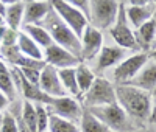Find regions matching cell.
Returning a JSON list of instances; mask_svg holds the SVG:
<instances>
[{
    "instance_id": "1",
    "label": "cell",
    "mask_w": 156,
    "mask_h": 132,
    "mask_svg": "<svg viewBox=\"0 0 156 132\" xmlns=\"http://www.w3.org/2000/svg\"><path fill=\"white\" fill-rule=\"evenodd\" d=\"M115 101L125 110L128 118L136 126H145L151 120L153 103L148 92H144L134 86H115Z\"/></svg>"
},
{
    "instance_id": "2",
    "label": "cell",
    "mask_w": 156,
    "mask_h": 132,
    "mask_svg": "<svg viewBox=\"0 0 156 132\" xmlns=\"http://www.w3.org/2000/svg\"><path fill=\"white\" fill-rule=\"evenodd\" d=\"M42 25L44 28L48 31L51 41L53 44L66 48L67 51L73 53V55L80 59V53H81V42H80V37H78L69 26L64 23L58 14L53 11V6H51V11L47 14V17L39 23Z\"/></svg>"
},
{
    "instance_id": "3",
    "label": "cell",
    "mask_w": 156,
    "mask_h": 132,
    "mask_svg": "<svg viewBox=\"0 0 156 132\" xmlns=\"http://www.w3.org/2000/svg\"><path fill=\"white\" fill-rule=\"evenodd\" d=\"M148 61V53L144 51H133L112 69L105 78H108L114 86H126L137 76V73L142 70V67Z\"/></svg>"
},
{
    "instance_id": "4",
    "label": "cell",
    "mask_w": 156,
    "mask_h": 132,
    "mask_svg": "<svg viewBox=\"0 0 156 132\" xmlns=\"http://www.w3.org/2000/svg\"><path fill=\"white\" fill-rule=\"evenodd\" d=\"M89 112L105 124L111 132H134L136 126L128 118L125 110L117 103L109 106H101V107L89 109Z\"/></svg>"
},
{
    "instance_id": "5",
    "label": "cell",
    "mask_w": 156,
    "mask_h": 132,
    "mask_svg": "<svg viewBox=\"0 0 156 132\" xmlns=\"http://www.w3.org/2000/svg\"><path fill=\"white\" fill-rule=\"evenodd\" d=\"M119 9L120 2H117V0H90L89 25L106 33L115 23Z\"/></svg>"
},
{
    "instance_id": "6",
    "label": "cell",
    "mask_w": 156,
    "mask_h": 132,
    "mask_svg": "<svg viewBox=\"0 0 156 132\" xmlns=\"http://www.w3.org/2000/svg\"><path fill=\"white\" fill-rule=\"evenodd\" d=\"M83 107L86 110L101 107V106H109L115 101V86L105 76H97L90 89L80 98Z\"/></svg>"
},
{
    "instance_id": "7",
    "label": "cell",
    "mask_w": 156,
    "mask_h": 132,
    "mask_svg": "<svg viewBox=\"0 0 156 132\" xmlns=\"http://www.w3.org/2000/svg\"><path fill=\"white\" fill-rule=\"evenodd\" d=\"M106 41L119 45L120 48L133 53L137 51V45H136V37H134V30L129 26L126 16H125V8H123V2H120V9H119V16H117L115 23L105 33Z\"/></svg>"
},
{
    "instance_id": "8",
    "label": "cell",
    "mask_w": 156,
    "mask_h": 132,
    "mask_svg": "<svg viewBox=\"0 0 156 132\" xmlns=\"http://www.w3.org/2000/svg\"><path fill=\"white\" fill-rule=\"evenodd\" d=\"M128 55H129V51H126V50L120 48L119 45H115V44L106 41L105 45H103V48L100 50V53L97 55V58L90 64H87V65L94 70V73L97 76H106Z\"/></svg>"
},
{
    "instance_id": "9",
    "label": "cell",
    "mask_w": 156,
    "mask_h": 132,
    "mask_svg": "<svg viewBox=\"0 0 156 132\" xmlns=\"http://www.w3.org/2000/svg\"><path fill=\"white\" fill-rule=\"evenodd\" d=\"M51 6H53V11L58 14V17L78 37H81V34L89 25V20L83 12H80L75 6H72L69 0H51Z\"/></svg>"
},
{
    "instance_id": "10",
    "label": "cell",
    "mask_w": 156,
    "mask_h": 132,
    "mask_svg": "<svg viewBox=\"0 0 156 132\" xmlns=\"http://www.w3.org/2000/svg\"><path fill=\"white\" fill-rule=\"evenodd\" d=\"M50 115H55L64 120H69L73 123H80L81 117L84 113V107L81 101L73 96H62V98H50L45 104Z\"/></svg>"
},
{
    "instance_id": "11",
    "label": "cell",
    "mask_w": 156,
    "mask_h": 132,
    "mask_svg": "<svg viewBox=\"0 0 156 132\" xmlns=\"http://www.w3.org/2000/svg\"><path fill=\"white\" fill-rule=\"evenodd\" d=\"M80 42H81L80 61L84 64H90L97 58V55L103 48V45H105L106 36L103 31L94 28L92 25H87V28L84 30V33L80 37Z\"/></svg>"
},
{
    "instance_id": "12",
    "label": "cell",
    "mask_w": 156,
    "mask_h": 132,
    "mask_svg": "<svg viewBox=\"0 0 156 132\" xmlns=\"http://www.w3.org/2000/svg\"><path fill=\"white\" fill-rule=\"evenodd\" d=\"M123 8L126 20L133 30H137L139 26L151 20L156 9L154 2L150 0H129V2H123Z\"/></svg>"
},
{
    "instance_id": "13",
    "label": "cell",
    "mask_w": 156,
    "mask_h": 132,
    "mask_svg": "<svg viewBox=\"0 0 156 132\" xmlns=\"http://www.w3.org/2000/svg\"><path fill=\"white\" fill-rule=\"evenodd\" d=\"M44 62L45 65H50V67H53L56 70H62V69L76 67L81 61L73 53L67 51L66 48H62L56 44H51L50 47L44 50Z\"/></svg>"
},
{
    "instance_id": "14",
    "label": "cell",
    "mask_w": 156,
    "mask_h": 132,
    "mask_svg": "<svg viewBox=\"0 0 156 132\" xmlns=\"http://www.w3.org/2000/svg\"><path fill=\"white\" fill-rule=\"evenodd\" d=\"M39 89L44 95L48 98H62V96H69L66 93V90L62 89V84L59 81V75L58 70L45 65L41 72V78H39Z\"/></svg>"
},
{
    "instance_id": "15",
    "label": "cell",
    "mask_w": 156,
    "mask_h": 132,
    "mask_svg": "<svg viewBox=\"0 0 156 132\" xmlns=\"http://www.w3.org/2000/svg\"><path fill=\"white\" fill-rule=\"evenodd\" d=\"M50 11H51V2H47V0H27L23 11V26L39 25L47 17Z\"/></svg>"
},
{
    "instance_id": "16",
    "label": "cell",
    "mask_w": 156,
    "mask_h": 132,
    "mask_svg": "<svg viewBox=\"0 0 156 132\" xmlns=\"http://www.w3.org/2000/svg\"><path fill=\"white\" fill-rule=\"evenodd\" d=\"M134 37H136L137 51L150 53L156 42V22L151 19L142 26H139L137 30H134Z\"/></svg>"
},
{
    "instance_id": "17",
    "label": "cell",
    "mask_w": 156,
    "mask_h": 132,
    "mask_svg": "<svg viewBox=\"0 0 156 132\" xmlns=\"http://www.w3.org/2000/svg\"><path fill=\"white\" fill-rule=\"evenodd\" d=\"M129 86H134V87L150 93L156 87V62L148 58L147 64L142 67V70L137 73V76L129 83Z\"/></svg>"
},
{
    "instance_id": "18",
    "label": "cell",
    "mask_w": 156,
    "mask_h": 132,
    "mask_svg": "<svg viewBox=\"0 0 156 132\" xmlns=\"http://www.w3.org/2000/svg\"><path fill=\"white\" fill-rule=\"evenodd\" d=\"M0 92L5 93L11 103L16 100H20L16 83H14V76H12V70L2 59H0Z\"/></svg>"
},
{
    "instance_id": "19",
    "label": "cell",
    "mask_w": 156,
    "mask_h": 132,
    "mask_svg": "<svg viewBox=\"0 0 156 132\" xmlns=\"http://www.w3.org/2000/svg\"><path fill=\"white\" fill-rule=\"evenodd\" d=\"M6 14H5V25L8 28L20 31L23 26V11H25V2L22 0H14V2H6Z\"/></svg>"
},
{
    "instance_id": "20",
    "label": "cell",
    "mask_w": 156,
    "mask_h": 132,
    "mask_svg": "<svg viewBox=\"0 0 156 132\" xmlns=\"http://www.w3.org/2000/svg\"><path fill=\"white\" fill-rule=\"evenodd\" d=\"M75 76H76V86H78V92H80V98H81L90 89V86L94 84V81L97 79V75L87 64L80 62L75 67Z\"/></svg>"
},
{
    "instance_id": "21",
    "label": "cell",
    "mask_w": 156,
    "mask_h": 132,
    "mask_svg": "<svg viewBox=\"0 0 156 132\" xmlns=\"http://www.w3.org/2000/svg\"><path fill=\"white\" fill-rule=\"evenodd\" d=\"M17 47H19L20 53H22L25 58L36 59V61H44V50L39 47V45L33 41V39H30L23 31L19 33Z\"/></svg>"
},
{
    "instance_id": "22",
    "label": "cell",
    "mask_w": 156,
    "mask_h": 132,
    "mask_svg": "<svg viewBox=\"0 0 156 132\" xmlns=\"http://www.w3.org/2000/svg\"><path fill=\"white\" fill-rule=\"evenodd\" d=\"M20 31H23L30 39H33V41L39 47H41L42 50H45L47 47H50L51 44H53V41H51L48 31L44 28L42 25H25Z\"/></svg>"
},
{
    "instance_id": "23",
    "label": "cell",
    "mask_w": 156,
    "mask_h": 132,
    "mask_svg": "<svg viewBox=\"0 0 156 132\" xmlns=\"http://www.w3.org/2000/svg\"><path fill=\"white\" fill-rule=\"evenodd\" d=\"M58 75H59V81L62 84V89L66 90V93L69 96H73V98L80 100V92H78L76 76H75V67L58 70Z\"/></svg>"
},
{
    "instance_id": "24",
    "label": "cell",
    "mask_w": 156,
    "mask_h": 132,
    "mask_svg": "<svg viewBox=\"0 0 156 132\" xmlns=\"http://www.w3.org/2000/svg\"><path fill=\"white\" fill-rule=\"evenodd\" d=\"M78 127H80V132H111L97 117H94L86 109H84V113L81 117L80 123H78Z\"/></svg>"
},
{
    "instance_id": "25",
    "label": "cell",
    "mask_w": 156,
    "mask_h": 132,
    "mask_svg": "<svg viewBox=\"0 0 156 132\" xmlns=\"http://www.w3.org/2000/svg\"><path fill=\"white\" fill-rule=\"evenodd\" d=\"M22 120L30 132H37V115L36 104L22 100Z\"/></svg>"
},
{
    "instance_id": "26",
    "label": "cell",
    "mask_w": 156,
    "mask_h": 132,
    "mask_svg": "<svg viewBox=\"0 0 156 132\" xmlns=\"http://www.w3.org/2000/svg\"><path fill=\"white\" fill-rule=\"evenodd\" d=\"M48 130L50 132H80L76 123L64 120V118L50 115V121H48Z\"/></svg>"
},
{
    "instance_id": "27",
    "label": "cell",
    "mask_w": 156,
    "mask_h": 132,
    "mask_svg": "<svg viewBox=\"0 0 156 132\" xmlns=\"http://www.w3.org/2000/svg\"><path fill=\"white\" fill-rule=\"evenodd\" d=\"M36 115H37V132H47L50 113L45 104H36Z\"/></svg>"
},
{
    "instance_id": "28",
    "label": "cell",
    "mask_w": 156,
    "mask_h": 132,
    "mask_svg": "<svg viewBox=\"0 0 156 132\" xmlns=\"http://www.w3.org/2000/svg\"><path fill=\"white\" fill-rule=\"evenodd\" d=\"M17 69V67H16ZM19 73L27 79V81L36 87H39V78H41V72L42 70H37V69H17Z\"/></svg>"
},
{
    "instance_id": "29",
    "label": "cell",
    "mask_w": 156,
    "mask_h": 132,
    "mask_svg": "<svg viewBox=\"0 0 156 132\" xmlns=\"http://www.w3.org/2000/svg\"><path fill=\"white\" fill-rule=\"evenodd\" d=\"M0 132H19L14 117H12L8 110L3 113V124H2V129H0Z\"/></svg>"
},
{
    "instance_id": "30",
    "label": "cell",
    "mask_w": 156,
    "mask_h": 132,
    "mask_svg": "<svg viewBox=\"0 0 156 132\" xmlns=\"http://www.w3.org/2000/svg\"><path fill=\"white\" fill-rule=\"evenodd\" d=\"M19 33H20V31H14V30H11V28H6L2 42H0V47L16 45V44H17V39H19Z\"/></svg>"
},
{
    "instance_id": "31",
    "label": "cell",
    "mask_w": 156,
    "mask_h": 132,
    "mask_svg": "<svg viewBox=\"0 0 156 132\" xmlns=\"http://www.w3.org/2000/svg\"><path fill=\"white\" fill-rule=\"evenodd\" d=\"M70 5L75 6L80 12H83V14L87 17L89 20V11H90V0H69Z\"/></svg>"
},
{
    "instance_id": "32",
    "label": "cell",
    "mask_w": 156,
    "mask_h": 132,
    "mask_svg": "<svg viewBox=\"0 0 156 132\" xmlns=\"http://www.w3.org/2000/svg\"><path fill=\"white\" fill-rule=\"evenodd\" d=\"M9 104H11L9 98H8L5 93H2V92H0V112H6L8 107H9Z\"/></svg>"
},
{
    "instance_id": "33",
    "label": "cell",
    "mask_w": 156,
    "mask_h": 132,
    "mask_svg": "<svg viewBox=\"0 0 156 132\" xmlns=\"http://www.w3.org/2000/svg\"><path fill=\"white\" fill-rule=\"evenodd\" d=\"M6 6H8V3L5 2V0H0V16L5 17V14H6Z\"/></svg>"
},
{
    "instance_id": "34",
    "label": "cell",
    "mask_w": 156,
    "mask_h": 132,
    "mask_svg": "<svg viewBox=\"0 0 156 132\" xmlns=\"http://www.w3.org/2000/svg\"><path fill=\"white\" fill-rule=\"evenodd\" d=\"M150 96H151V103H153V107H156V87L150 92Z\"/></svg>"
},
{
    "instance_id": "35",
    "label": "cell",
    "mask_w": 156,
    "mask_h": 132,
    "mask_svg": "<svg viewBox=\"0 0 156 132\" xmlns=\"http://www.w3.org/2000/svg\"><path fill=\"white\" fill-rule=\"evenodd\" d=\"M148 58H150L151 61H154V62H156V48H153V50L148 53Z\"/></svg>"
},
{
    "instance_id": "36",
    "label": "cell",
    "mask_w": 156,
    "mask_h": 132,
    "mask_svg": "<svg viewBox=\"0 0 156 132\" xmlns=\"http://www.w3.org/2000/svg\"><path fill=\"white\" fill-rule=\"evenodd\" d=\"M134 132H156V129H153V127H150V129H144V127H139V129H136Z\"/></svg>"
},
{
    "instance_id": "37",
    "label": "cell",
    "mask_w": 156,
    "mask_h": 132,
    "mask_svg": "<svg viewBox=\"0 0 156 132\" xmlns=\"http://www.w3.org/2000/svg\"><path fill=\"white\" fill-rule=\"evenodd\" d=\"M150 123H156V107H153V112H151V120H150Z\"/></svg>"
},
{
    "instance_id": "38",
    "label": "cell",
    "mask_w": 156,
    "mask_h": 132,
    "mask_svg": "<svg viewBox=\"0 0 156 132\" xmlns=\"http://www.w3.org/2000/svg\"><path fill=\"white\" fill-rule=\"evenodd\" d=\"M3 113L5 112H0V129H2V124H3Z\"/></svg>"
},
{
    "instance_id": "39",
    "label": "cell",
    "mask_w": 156,
    "mask_h": 132,
    "mask_svg": "<svg viewBox=\"0 0 156 132\" xmlns=\"http://www.w3.org/2000/svg\"><path fill=\"white\" fill-rule=\"evenodd\" d=\"M0 25H5V17L0 16Z\"/></svg>"
},
{
    "instance_id": "40",
    "label": "cell",
    "mask_w": 156,
    "mask_h": 132,
    "mask_svg": "<svg viewBox=\"0 0 156 132\" xmlns=\"http://www.w3.org/2000/svg\"><path fill=\"white\" fill-rule=\"evenodd\" d=\"M154 6H156V5H154ZM153 20L156 22V9H154V14H153Z\"/></svg>"
},
{
    "instance_id": "41",
    "label": "cell",
    "mask_w": 156,
    "mask_h": 132,
    "mask_svg": "<svg viewBox=\"0 0 156 132\" xmlns=\"http://www.w3.org/2000/svg\"><path fill=\"white\" fill-rule=\"evenodd\" d=\"M153 48H156V42H154V47H153Z\"/></svg>"
},
{
    "instance_id": "42",
    "label": "cell",
    "mask_w": 156,
    "mask_h": 132,
    "mask_svg": "<svg viewBox=\"0 0 156 132\" xmlns=\"http://www.w3.org/2000/svg\"><path fill=\"white\" fill-rule=\"evenodd\" d=\"M154 5H156V2H154Z\"/></svg>"
},
{
    "instance_id": "43",
    "label": "cell",
    "mask_w": 156,
    "mask_h": 132,
    "mask_svg": "<svg viewBox=\"0 0 156 132\" xmlns=\"http://www.w3.org/2000/svg\"><path fill=\"white\" fill-rule=\"evenodd\" d=\"M47 132H50V130H47Z\"/></svg>"
},
{
    "instance_id": "44",
    "label": "cell",
    "mask_w": 156,
    "mask_h": 132,
    "mask_svg": "<svg viewBox=\"0 0 156 132\" xmlns=\"http://www.w3.org/2000/svg\"><path fill=\"white\" fill-rule=\"evenodd\" d=\"M154 126H156V123H154Z\"/></svg>"
}]
</instances>
